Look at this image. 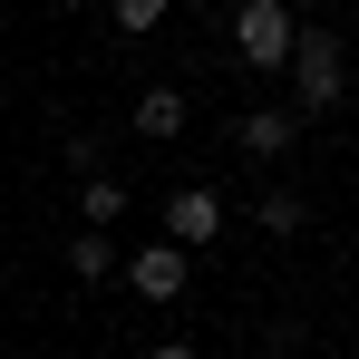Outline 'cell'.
<instances>
[{"instance_id": "obj_1", "label": "cell", "mask_w": 359, "mask_h": 359, "mask_svg": "<svg viewBox=\"0 0 359 359\" xmlns=\"http://www.w3.org/2000/svg\"><path fill=\"white\" fill-rule=\"evenodd\" d=\"M282 68H292V117L340 107V97H350V39H340V29H301Z\"/></svg>"}, {"instance_id": "obj_2", "label": "cell", "mask_w": 359, "mask_h": 359, "mask_svg": "<svg viewBox=\"0 0 359 359\" xmlns=\"http://www.w3.org/2000/svg\"><path fill=\"white\" fill-rule=\"evenodd\" d=\"M233 59L243 68H282L292 59V39H301V20H292V0H233Z\"/></svg>"}, {"instance_id": "obj_3", "label": "cell", "mask_w": 359, "mask_h": 359, "mask_svg": "<svg viewBox=\"0 0 359 359\" xmlns=\"http://www.w3.org/2000/svg\"><path fill=\"white\" fill-rule=\"evenodd\" d=\"M165 243H175V252H214V243H224V194H214V184H175V194H165Z\"/></svg>"}, {"instance_id": "obj_4", "label": "cell", "mask_w": 359, "mask_h": 359, "mask_svg": "<svg viewBox=\"0 0 359 359\" xmlns=\"http://www.w3.org/2000/svg\"><path fill=\"white\" fill-rule=\"evenodd\" d=\"M184 282H194V252H175L165 233L126 252V292H136V301H184Z\"/></svg>"}, {"instance_id": "obj_5", "label": "cell", "mask_w": 359, "mask_h": 359, "mask_svg": "<svg viewBox=\"0 0 359 359\" xmlns=\"http://www.w3.org/2000/svg\"><path fill=\"white\" fill-rule=\"evenodd\" d=\"M233 146L252 156V165H282V156L301 146V117H292V107H243V117H233Z\"/></svg>"}, {"instance_id": "obj_6", "label": "cell", "mask_w": 359, "mask_h": 359, "mask_svg": "<svg viewBox=\"0 0 359 359\" xmlns=\"http://www.w3.org/2000/svg\"><path fill=\"white\" fill-rule=\"evenodd\" d=\"M184 117H194V97H184L175 78H156V88H136V107H126V126H136L146 146H165V136H184Z\"/></svg>"}, {"instance_id": "obj_7", "label": "cell", "mask_w": 359, "mask_h": 359, "mask_svg": "<svg viewBox=\"0 0 359 359\" xmlns=\"http://www.w3.org/2000/svg\"><path fill=\"white\" fill-rule=\"evenodd\" d=\"M78 224H88V233H117L126 224V184L117 175H88L78 184Z\"/></svg>"}, {"instance_id": "obj_8", "label": "cell", "mask_w": 359, "mask_h": 359, "mask_svg": "<svg viewBox=\"0 0 359 359\" xmlns=\"http://www.w3.org/2000/svg\"><path fill=\"white\" fill-rule=\"evenodd\" d=\"M68 272H78V282H107V272H117L126 252H117V233H88V224H78V233H68V252H59Z\"/></svg>"}, {"instance_id": "obj_9", "label": "cell", "mask_w": 359, "mask_h": 359, "mask_svg": "<svg viewBox=\"0 0 359 359\" xmlns=\"http://www.w3.org/2000/svg\"><path fill=\"white\" fill-rule=\"evenodd\" d=\"M252 224H262V233H301V224H311V204H301L292 184H262V204H252Z\"/></svg>"}, {"instance_id": "obj_10", "label": "cell", "mask_w": 359, "mask_h": 359, "mask_svg": "<svg viewBox=\"0 0 359 359\" xmlns=\"http://www.w3.org/2000/svg\"><path fill=\"white\" fill-rule=\"evenodd\" d=\"M107 10H117L126 39H146V29H165V10H175V0H107Z\"/></svg>"}, {"instance_id": "obj_11", "label": "cell", "mask_w": 359, "mask_h": 359, "mask_svg": "<svg viewBox=\"0 0 359 359\" xmlns=\"http://www.w3.org/2000/svg\"><path fill=\"white\" fill-rule=\"evenodd\" d=\"M146 359H204V340H156Z\"/></svg>"}, {"instance_id": "obj_12", "label": "cell", "mask_w": 359, "mask_h": 359, "mask_svg": "<svg viewBox=\"0 0 359 359\" xmlns=\"http://www.w3.org/2000/svg\"><path fill=\"white\" fill-rule=\"evenodd\" d=\"M49 10H59V20H68V10H88V0H49Z\"/></svg>"}]
</instances>
